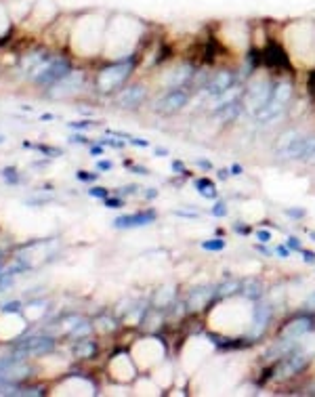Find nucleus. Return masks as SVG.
Instances as JSON below:
<instances>
[{
	"label": "nucleus",
	"instance_id": "f257e3e1",
	"mask_svg": "<svg viewBox=\"0 0 315 397\" xmlns=\"http://www.w3.org/2000/svg\"><path fill=\"white\" fill-rule=\"evenodd\" d=\"M311 141L313 137H305L298 130H288L280 137V141L275 145L277 156L282 160H305L309 153Z\"/></svg>",
	"mask_w": 315,
	"mask_h": 397
},
{
	"label": "nucleus",
	"instance_id": "f03ea898",
	"mask_svg": "<svg viewBox=\"0 0 315 397\" xmlns=\"http://www.w3.org/2000/svg\"><path fill=\"white\" fill-rule=\"evenodd\" d=\"M131 72H132L131 61L109 65V68H105L99 76H97V86H99V91L109 93V91H114V88H118L120 84H124L126 78L131 76Z\"/></svg>",
	"mask_w": 315,
	"mask_h": 397
},
{
	"label": "nucleus",
	"instance_id": "7ed1b4c3",
	"mask_svg": "<svg viewBox=\"0 0 315 397\" xmlns=\"http://www.w3.org/2000/svg\"><path fill=\"white\" fill-rule=\"evenodd\" d=\"M55 349V341L49 336H34L27 338V341H21L13 347V357L26 359V357H38V355H47Z\"/></svg>",
	"mask_w": 315,
	"mask_h": 397
},
{
	"label": "nucleus",
	"instance_id": "20e7f679",
	"mask_svg": "<svg viewBox=\"0 0 315 397\" xmlns=\"http://www.w3.org/2000/svg\"><path fill=\"white\" fill-rule=\"evenodd\" d=\"M72 74V65L70 61H67L65 57H57V59H52L51 63L44 65V70L36 76V82L38 84H57L59 80H63L65 76H70Z\"/></svg>",
	"mask_w": 315,
	"mask_h": 397
},
{
	"label": "nucleus",
	"instance_id": "39448f33",
	"mask_svg": "<svg viewBox=\"0 0 315 397\" xmlns=\"http://www.w3.org/2000/svg\"><path fill=\"white\" fill-rule=\"evenodd\" d=\"M273 95V84L269 80L261 78V80H252L248 84V93H246V99H248V107L252 114H257L259 109L265 105V103L271 99Z\"/></svg>",
	"mask_w": 315,
	"mask_h": 397
},
{
	"label": "nucleus",
	"instance_id": "423d86ee",
	"mask_svg": "<svg viewBox=\"0 0 315 397\" xmlns=\"http://www.w3.org/2000/svg\"><path fill=\"white\" fill-rule=\"evenodd\" d=\"M189 101V95L183 88H172L166 95H162L160 99L156 101V109L160 114H175V112H181V109L187 105Z\"/></svg>",
	"mask_w": 315,
	"mask_h": 397
},
{
	"label": "nucleus",
	"instance_id": "0eeeda50",
	"mask_svg": "<svg viewBox=\"0 0 315 397\" xmlns=\"http://www.w3.org/2000/svg\"><path fill=\"white\" fill-rule=\"evenodd\" d=\"M271 307L269 305H257L254 307V313H252V322L248 323V338H261L265 334V330L271 322Z\"/></svg>",
	"mask_w": 315,
	"mask_h": 397
},
{
	"label": "nucleus",
	"instance_id": "6e6552de",
	"mask_svg": "<svg viewBox=\"0 0 315 397\" xmlns=\"http://www.w3.org/2000/svg\"><path fill=\"white\" fill-rule=\"evenodd\" d=\"M156 210H141V212H134V215H124V217H118L114 219V227L116 229H134V227H145V225H152L156 221Z\"/></svg>",
	"mask_w": 315,
	"mask_h": 397
},
{
	"label": "nucleus",
	"instance_id": "1a4fd4ad",
	"mask_svg": "<svg viewBox=\"0 0 315 397\" xmlns=\"http://www.w3.org/2000/svg\"><path fill=\"white\" fill-rule=\"evenodd\" d=\"M313 326H315V320L311 318V315H298V318L290 320L286 326L280 330V336L282 338H294L296 341V338H301L303 334L311 332Z\"/></svg>",
	"mask_w": 315,
	"mask_h": 397
},
{
	"label": "nucleus",
	"instance_id": "9d476101",
	"mask_svg": "<svg viewBox=\"0 0 315 397\" xmlns=\"http://www.w3.org/2000/svg\"><path fill=\"white\" fill-rule=\"evenodd\" d=\"M309 364V355L307 353H288L284 357V362L277 368V378H286L292 376V374H298L301 370H305V366Z\"/></svg>",
	"mask_w": 315,
	"mask_h": 397
},
{
	"label": "nucleus",
	"instance_id": "9b49d317",
	"mask_svg": "<svg viewBox=\"0 0 315 397\" xmlns=\"http://www.w3.org/2000/svg\"><path fill=\"white\" fill-rule=\"evenodd\" d=\"M236 84V72H231V70H221V72H216L212 78L206 82V93L210 95V97H216V95H221L225 93L227 88H231Z\"/></svg>",
	"mask_w": 315,
	"mask_h": 397
},
{
	"label": "nucleus",
	"instance_id": "f8f14e48",
	"mask_svg": "<svg viewBox=\"0 0 315 397\" xmlns=\"http://www.w3.org/2000/svg\"><path fill=\"white\" fill-rule=\"evenodd\" d=\"M145 95H147V91H145L143 84H132V86L124 88V91L118 95L116 103L120 107H124V109H134V107H139L141 103H143Z\"/></svg>",
	"mask_w": 315,
	"mask_h": 397
},
{
	"label": "nucleus",
	"instance_id": "ddd939ff",
	"mask_svg": "<svg viewBox=\"0 0 315 397\" xmlns=\"http://www.w3.org/2000/svg\"><path fill=\"white\" fill-rule=\"evenodd\" d=\"M82 84V74H76V72H72L70 76H65L63 80H59L57 86L52 88V91L49 93V97H67V95H72L76 88H80Z\"/></svg>",
	"mask_w": 315,
	"mask_h": 397
},
{
	"label": "nucleus",
	"instance_id": "4468645a",
	"mask_svg": "<svg viewBox=\"0 0 315 397\" xmlns=\"http://www.w3.org/2000/svg\"><path fill=\"white\" fill-rule=\"evenodd\" d=\"M196 76V68H193L191 63H183V65H179V68L172 72V78L168 80V86L172 88H181L185 86L189 80Z\"/></svg>",
	"mask_w": 315,
	"mask_h": 397
},
{
	"label": "nucleus",
	"instance_id": "2eb2a0df",
	"mask_svg": "<svg viewBox=\"0 0 315 397\" xmlns=\"http://www.w3.org/2000/svg\"><path fill=\"white\" fill-rule=\"evenodd\" d=\"M212 298H214V288H196V290H191L189 298H187V307L191 311H196V309H202L204 305H208Z\"/></svg>",
	"mask_w": 315,
	"mask_h": 397
},
{
	"label": "nucleus",
	"instance_id": "dca6fc26",
	"mask_svg": "<svg viewBox=\"0 0 315 397\" xmlns=\"http://www.w3.org/2000/svg\"><path fill=\"white\" fill-rule=\"evenodd\" d=\"M239 95H242V88H239L237 84H234L231 88H227L225 93H221V95H216V97L210 99V109H212V112H216V109L229 105V103H236Z\"/></svg>",
	"mask_w": 315,
	"mask_h": 397
},
{
	"label": "nucleus",
	"instance_id": "f3484780",
	"mask_svg": "<svg viewBox=\"0 0 315 397\" xmlns=\"http://www.w3.org/2000/svg\"><path fill=\"white\" fill-rule=\"evenodd\" d=\"M286 107V103H282V101H277V99H269L265 105H262L261 109L254 116H257V120L259 122H269V120H273V118H277L282 114V109Z\"/></svg>",
	"mask_w": 315,
	"mask_h": 397
},
{
	"label": "nucleus",
	"instance_id": "a211bd4d",
	"mask_svg": "<svg viewBox=\"0 0 315 397\" xmlns=\"http://www.w3.org/2000/svg\"><path fill=\"white\" fill-rule=\"evenodd\" d=\"M239 112H242V107H239V103L236 101V103H229V105L216 109L214 116H216V120H221L225 124V122H234L236 118L239 116Z\"/></svg>",
	"mask_w": 315,
	"mask_h": 397
},
{
	"label": "nucleus",
	"instance_id": "6ab92c4d",
	"mask_svg": "<svg viewBox=\"0 0 315 397\" xmlns=\"http://www.w3.org/2000/svg\"><path fill=\"white\" fill-rule=\"evenodd\" d=\"M292 93H294V91H292V82L284 80V82L273 86V95H271V97L277 99V101H282V103H288L292 99Z\"/></svg>",
	"mask_w": 315,
	"mask_h": 397
},
{
	"label": "nucleus",
	"instance_id": "aec40b11",
	"mask_svg": "<svg viewBox=\"0 0 315 397\" xmlns=\"http://www.w3.org/2000/svg\"><path fill=\"white\" fill-rule=\"evenodd\" d=\"M196 189H198V191H200V194L204 196V198H208V200H212V198H216V189H214V183L210 181V179H204V176H202V179H198V181H196Z\"/></svg>",
	"mask_w": 315,
	"mask_h": 397
},
{
	"label": "nucleus",
	"instance_id": "412c9836",
	"mask_svg": "<svg viewBox=\"0 0 315 397\" xmlns=\"http://www.w3.org/2000/svg\"><path fill=\"white\" fill-rule=\"evenodd\" d=\"M239 290V282H236V279H227V282L219 284L214 288V297H229V294H234Z\"/></svg>",
	"mask_w": 315,
	"mask_h": 397
},
{
	"label": "nucleus",
	"instance_id": "4be33fe9",
	"mask_svg": "<svg viewBox=\"0 0 315 397\" xmlns=\"http://www.w3.org/2000/svg\"><path fill=\"white\" fill-rule=\"evenodd\" d=\"M24 147H29V149H38L40 153H47V156H52V158L61 156V149H59V147H51V145H34V143H29V141H24Z\"/></svg>",
	"mask_w": 315,
	"mask_h": 397
},
{
	"label": "nucleus",
	"instance_id": "5701e85b",
	"mask_svg": "<svg viewBox=\"0 0 315 397\" xmlns=\"http://www.w3.org/2000/svg\"><path fill=\"white\" fill-rule=\"evenodd\" d=\"M95 345L91 343V341H80V345L76 347V355L78 357H91L93 353H95Z\"/></svg>",
	"mask_w": 315,
	"mask_h": 397
},
{
	"label": "nucleus",
	"instance_id": "b1692460",
	"mask_svg": "<svg viewBox=\"0 0 315 397\" xmlns=\"http://www.w3.org/2000/svg\"><path fill=\"white\" fill-rule=\"evenodd\" d=\"M175 298V290L172 288H166V292H164V288L158 292V297H156V305L158 307H162V305H170V300Z\"/></svg>",
	"mask_w": 315,
	"mask_h": 397
},
{
	"label": "nucleus",
	"instance_id": "393cba45",
	"mask_svg": "<svg viewBox=\"0 0 315 397\" xmlns=\"http://www.w3.org/2000/svg\"><path fill=\"white\" fill-rule=\"evenodd\" d=\"M244 294H246L248 298H259L261 294H262V286H261L259 282H250V284H246Z\"/></svg>",
	"mask_w": 315,
	"mask_h": 397
},
{
	"label": "nucleus",
	"instance_id": "a878e982",
	"mask_svg": "<svg viewBox=\"0 0 315 397\" xmlns=\"http://www.w3.org/2000/svg\"><path fill=\"white\" fill-rule=\"evenodd\" d=\"M202 248H204V250H214V252H219V250L225 248V242H223V240H206V242H202Z\"/></svg>",
	"mask_w": 315,
	"mask_h": 397
},
{
	"label": "nucleus",
	"instance_id": "bb28decb",
	"mask_svg": "<svg viewBox=\"0 0 315 397\" xmlns=\"http://www.w3.org/2000/svg\"><path fill=\"white\" fill-rule=\"evenodd\" d=\"M76 179L78 181H84V183H93L99 179V173H88V171H78L76 173Z\"/></svg>",
	"mask_w": 315,
	"mask_h": 397
},
{
	"label": "nucleus",
	"instance_id": "cd10ccee",
	"mask_svg": "<svg viewBox=\"0 0 315 397\" xmlns=\"http://www.w3.org/2000/svg\"><path fill=\"white\" fill-rule=\"evenodd\" d=\"M88 196H93V198H101V200H105V198L109 196V191L105 189V187H99V185H95L88 189Z\"/></svg>",
	"mask_w": 315,
	"mask_h": 397
},
{
	"label": "nucleus",
	"instance_id": "c85d7f7f",
	"mask_svg": "<svg viewBox=\"0 0 315 397\" xmlns=\"http://www.w3.org/2000/svg\"><path fill=\"white\" fill-rule=\"evenodd\" d=\"M2 176H4V179H6V183H19V176H17V171H15V168H4V171H2Z\"/></svg>",
	"mask_w": 315,
	"mask_h": 397
},
{
	"label": "nucleus",
	"instance_id": "c756f323",
	"mask_svg": "<svg viewBox=\"0 0 315 397\" xmlns=\"http://www.w3.org/2000/svg\"><path fill=\"white\" fill-rule=\"evenodd\" d=\"M210 212H212L214 217H227V206H225L223 202H216L212 208H210Z\"/></svg>",
	"mask_w": 315,
	"mask_h": 397
},
{
	"label": "nucleus",
	"instance_id": "7c9ffc66",
	"mask_svg": "<svg viewBox=\"0 0 315 397\" xmlns=\"http://www.w3.org/2000/svg\"><path fill=\"white\" fill-rule=\"evenodd\" d=\"M105 206H107V208H122V200H120V198H105Z\"/></svg>",
	"mask_w": 315,
	"mask_h": 397
},
{
	"label": "nucleus",
	"instance_id": "2f4dec72",
	"mask_svg": "<svg viewBox=\"0 0 315 397\" xmlns=\"http://www.w3.org/2000/svg\"><path fill=\"white\" fill-rule=\"evenodd\" d=\"M88 332H91V326H76L74 328V332H72V336H86Z\"/></svg>",
	"mask_w": 315,
	"mask_h": 397
},
{
	"label": "nucleus",
	"instance_id": "473e14b6",
	"mask_svg": "<svg viewBox=\"0 0 315 397\" xmlns=\"http://www.w3.org/2000/svg\"><path fill=\"white\" fill-rule=\"evenodd\" d=\"M111 168H114V164L107 162V160H99V162H97V171H111Z\"/></svg>",
	"mask_w": 315,
	"mask_h": 397
},
{
	"label": "nucleus",
	"instance_id": "72a5a7b5",
	"mask_svg": "<svg viewBox=\"0 0 315 397\" xmlns=\"http://www.w3.org/2000/svg\"><path fill=\"white\" fill-rule=\"evenodd\" d=\"M93 124L91 122H70V128H76V130H84V128H91Z\"/></svg>",
	"mask_w": 315,
	"mask_h": 397
},
{
	"label": "nucleus",
	"instance_id": "f704fd0d",
	"mask_svg": "<svg viewBox=\"0 0 315 397\" xmlns=\"http://www.w3.org/2000/svg\"><path fill=\"white\" fill-rule=\"evenodd\" d=\"M288 248H290V250H301V248H303L301 240H296V238H288Z\"/></svg>",
	"mask_w": 315,
	"mask_h": 397
},
{
	"label": "nucleus",
	"instance_id": "c9c22d12",
	"mask_svg": "<svg viewBox=\"0 0 315 397\" xmlns=\"http://www.w3.org/2000/svg\"><path fill=\"white\" fill-rule=\"evenodd\" d=\"M257 240H259V242H262V244H265V242H269V240H271V231H257Z\"/></svg>",
	"mask_w": 315,
	"mask_h": 397
},
{
	"label": "nucleus",
	"instance_id": "e433bc0d",
	"mask_svg": "<svg viewBox=\"0 0 315 397\" xmlns=\"http://www.w3.org/2000/svg\"><path fill=\"white\" fill-rule=\"evenodd\" d=\"M126 166H129L131 171H137V174H147V168H143V166H134L132 162H129V160H126Z\"/></svg>",
	"mask_w": 315,
	"mask_h": 397
},
{
	"label": "nucleus",
	"instance_id": "4c0bfd02",
	"mask_svg": "<svg viewBox=\"0 0 315 397\" xmlns=\"http://www.w3.org/2000/svg\"><path fill=\"white\" fill-rule=\"evenodd\" d=\"M275 252L280 254L282 259H288V256H290V248H288V246H277V250H275Z\"/></svg>",
	"mask_w": 315,
	"mask_h": 397
},
{
	"label": "nucleus",
	"instance_id": "58836bf2",
	"mask_svg": "<svg viewBox=\"0 0 315 397\" xmlns=\"http://www.w3.org/2000/svg\"><path fill=\"white\" fill-rule=\"evenodd\" d=\"M2 311H6V313H9V311H19V303H17V300H15V303H6L2 307Z\"/></svg>",
	"mask_w": 315,
	"mask_h": 397
},
{
	"label": "nucleus",
	"instance_id": "ea45409f",
	"mask_svg": "<svg viewBox=\"0 0 315 397\" xmlns=\"http://www.w3.org/2000/svg\"><path fill=\"white\" fill-rule=\"evenodd\" d=\"M172 171H177L179 174H181V173H185V164H183V162H179V160H175V162H172Z\"/></svg>",
	"mask_w": 315,
	"mask_h": 397
},
{
	"label": "nucleus",
	"instance_id": "a19ab883",
	"mask_svg": "<svg viewBox=\"0 0 315 397\" xmlns=\"http://www.w3.org/2000/svg\"><path fill=\"white\" fill-rule=\"evenodd\" d=\"M70 143H88V139L84 135H74L70 137Z\"/></svg>",
	"mask_w": 315,
	"mask_h": 397
},
{
	"label": "nucleus",
	"instance_id": "79ce46f5",
	"mask_svg": "<svg viewBox=\"0 0 315 397\" xmlns=\"http://www.w3.org/2000/svg\"><path fill=\"white\" fill-rule=\"evenodd\" d=\"M129 143L137 145V147H149V143H147V141H141V139H134V137H129Z\"/></svg>",
	"mask_w": 315,
	"mask_h": 397
},
{
	"label": "nucleus",
	"instance_id": "37998d69",
	"mask_svg": "<svg viewBox=\"0 0 315 397\" xmlns=\"http://www.w3.org/2000/svg\"><path fill=\"white\" fill-rule=\"evenodd\" d=\"M103 143L105 145H111V147H118V149H120V147H124L122 141H114V139H103Z\"/></svg>",
	"mask_w": 315,
	"mask_h": 397
},
{
	"label": "nucleus",
	"instance_id": "c03bdc74",
	"mask_svg": "<svg viewBox=\"0 0 315 397\" xmlns=\"http://www.w3.org/2000/svg\"><path fill=\"white\" fill-rule=\"evenodd\" d=\"M229 173H231V174H234V176H239V174H242V166H239V164H231V168H229Z\"/></svg>",
	"mask_w": 315,
	"mask_h": 397
},
{
	"label": "nucleus",
	"instance_id": "a18cd8bd",
	"mask_svg": "<svg viewBox=\"0 0 315 397\" xmlns=\"http://www.w3.org/2000/svg\"><path fill=\"white\" fill-rule=\"evenodd\" d=\"M91 156H103V147L101 145H93L91 147Z\"/></svg>",
	"mask_w": 315,
	"mask_h": 397
},
{
	"label": "nucleus",
	"instance_id": "49530a36",
	"mask_svg": "<svg viewBox=\"0 0 315 397\" xmlns=\"http://www.w3.org/2000/svg\"><path fill=\"white\" fill-rule=\"evenodd\" d=\"M303 254H305V261H307V263H315V252H309V250H303Z\"/></svg>",
	"mask_w": 315,
	"mask_h": 397
},
{
	"label": "nucleus",
	"instance_id": "de8ad7c7",
	"mask_svg": "<svg viewBox=\"0 0 315 397\" xmlns=\"http://www.w3.org/2000/svg\"><path fill=\"white\" fill-rule=\"evenodd\" d=\"M143 196H145V198H149V200H152V198H156V196H158V191H156V189H149V191H145Z\"/></svg>",
	"mask_w": 315,
	"mask_h": 397
},
{
	"label": "nucleus",
	"instance_id": "09e8293b",
	"mask_svg": "<svg viewBox=\"0 0 315 397\" xmlns=\"http://www.w3.org/2000/svg\"><path fill=\"white\" fill-rule=\"evenodd\" d=\"M309 88H311V93L315 95V72H313V76H311V80H309Z\"/></svg>",
	"mask_w": 315,
	"mask_h": 397
},
{
	"label": "nucleus",
	"instance_id": "8fccbe9b",
	"mask_svg": "<svg viewBox=\"0 0 315 397\" xmlns=\"http://www.w3.org/2000/svg\"><path fill=\"white\" fill-rule=\"evenodd\" d=\"M288 215H292V217H303L305 212H303V210H288Z\"/></svg>",
	"mask_w": 315,
	"mask_h": 397
},
{
	"label": "nucleus",
	"instance_id": "3c124183",
	"mask_svg": "<svg viewBox=\"0 0 315 397\" xmlns=\"http://www.w3.org/2000/svg\"><path fill=\"white\" fill-rule=\"evenodd\" d=\"M198 164H200L202 168H210V164H208V162H206V160H200V162H198Z\"/></svg>",
	"mask_w": 315,
	"mask_h": 397
},
{
	"label": "nucleus",
	"instance_id": "603ef678",
	"mask_svg": "<svg viewBox=\"0 0 315 397\" xmlns=\"http://www.w3.org/2000/svg\"><path fill=\"white\" fill-rule=\"evenodd\" d=\"M257 250H259V252H262V254H265V256L269 254V250H267V248H262V246H257Z\"/></svg>",
	"mask_w": 315,
	"mask_h": 397
},
{
	"label": "nucleus",
	"instance_id": "864d4df0",
	"mask_svg": "<svg viewBox=\"0 0 315 397\" xmlns=\"http://www.w3.org/2000/svg\"><path fill=\"white\" fill-rule=\"evenodd\" d=\"M156 153H158V156H166L168 151H166V149H156Z\"/></svg>",
	"mask_w": 315,
	"mask_h": 397
},
{
	"label": "nucleus",
	"instance_id": "5fc2aeb1",
	"mask_svg": "<svg viewBox=\"0 0 315 397\" xmlns=\"http://www.w3.org/2000/svg\"><path fill=\"white\" fill-rule=\"evenodd\" d=\"M42 120H52V114H42Z\"/></svg>",
	"mask_w": 315,
	"mask_h": 397
},
{
	"label": "nucleus",
	"instance_id": "6e6d98bb",
	"mask_svg": "<svg viewBox=\"0 0 315 397\" xmlns=\"http://www.w3.org/2000/svg\"><path fill=\"white\" fill-rule=\"evenodd\" d=\"M2 143H4V137H2V135H0V145H2Z\"/></svg>",
	"mask_w": 315,
	"mask_h": 397
}]
</instances>
